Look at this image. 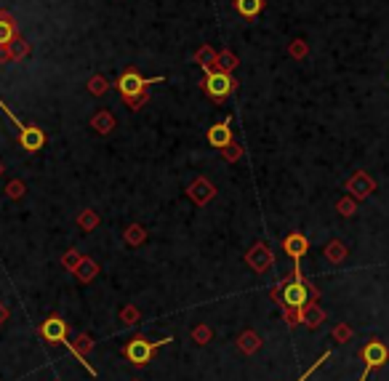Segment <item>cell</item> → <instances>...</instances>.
<instances>
[{
  "instance_id": "6da1fadb",
  "label": "cell",
  "mask_w": 389,
  "mask_h": 381,
  "mask_svg": "<svg viewBox=\"0 0 389 381\" xmlns=\"http://www.w3.org/2000/svg\"><path fill=\"white\" fill-rule=\"evenodd\" d=\"M272 296L280 301L288 312H302L304 307H309L312 288L302 280V269H299V264L293 267V280L283 282V285H280V291L275 288V291H272Z\"/></svg>"
},
{
  "instance_id": "7a4b0ae2",
  "label": "cell",
  "mask_w": 389,
  "mask_h": 381,
  "mask_svg": "<svg viewBox=\"0 0 389 381\" xmlns=\"http://www.w3.org/2000/svg\"><path fill=\"white\" fill-rule=\"evenodd\" d=\"M67 333H70V325H67V322H64L59 315H51V318H45V320H43V325H41V339L43 341H48V344H64V347H67V349L75 355V360L81 362L83 368H85V371L94 376L96 371H94V368H91V362L85 360L81 352L72 347V341H67Z\"/></svg>"
},
{
  "instance_id": "3957f363",
  "label": "cell",
  "mask_w": 389,
  "mask_h": 381,
  "mask_svg": "<svg viewBox=\"0 0 389 381\" xmlns=\"http://www.w3.org/2000/svg\"><path fill=\"white\" fill-rule=\"evenodd\" d=\"M163 78H152V81H144L139 72H134V70H128L120 75V81H118V91H120V96L128 101V107H134V110H139V104H142L147 96H149V85L152 83H160Z\"/></svg>"
},
{
  "instance_id": "277c9868",
  "label": "cell",
  "mask_w": 389,
  "mask_h": 381,
  "mask_svg": "<svg viewBox=\"0 0 389 381\" xmlns=\"http://www.w3.org/2000/svg\"><path fill=\"white\" fill-rule=\"evenodd\" d=\"M168 341H171L168 336H165V339H158V341H149V339H144V336H134V339L123 347V358L131 362V365L142 368V365H147V362L155 358V352H158L160 347H165Z\"/></svg>"
},
{
  "instance_id": "5b68a950",
  "label": "cell",
  "mask_w": 389,
  "mask_h": 381,
  "mask_svg": "<svg viewBox=\"0 0 389 381\" xmlns=\"http://www.w3.org/2000/svg\"><path fill=\"white\" fill-rule=\"evenodd\" d=\"M232 88H235V83L232 78L227 75V72H219V70H213V67H208L205 64V81H203V91L208 99L213 101H224L229 94H232Z\"/></svg>"
},
{
  "instance_id": "8992f818",
  "label": "cell",
  "mask_w": 389,
  "mask_h": 381,
  "mask_svg": "<svg viewBox=\"0 0 389 381\" xmlns=\"http://www.w3.org/2000/svg\"><path fill=\"white\" fill-rule=\"evenodd\" d=\"M360 358L366 362V368H363V373H360V379L357 381H368V376L373 371H379L384 362L389 360V349L387 344H381L379 339H370L366 347H363V352H360Z\"/></svg>"
},
{
  "instance_id": "52a82bcc",
  "label": "cell",
  "mask_w": 389,
  "mask_h": 381,
  "mask_svg": "<svg viewBox=\"0 0 389 381\" xmlns=\"http://www.w3.org/2000/svg\"><path fill=\"white\" fill-rule=\"evenodd\" d=\"M0 110H3L11 121L19 125V144L27 150V152H38V150H43V144H45V134H43L38 125H21L19 118L11 112V107H6L3 101H0Z\"/></svg>"
},
{
  "instance_id": "ba28073f",
  "label": "cell",
  "mask_w": 389,
  "mask_h": 381,
  "mask_svg": "<svg viewBox=\"0 0 389 381\" xmlns=\"http://www.w3.org/2000/svg\"><path fill=\"white\" fill-rule=\"evenodd\" d=\"M283 251L293 259V264H299L302 256H307L309 251V240L302 235V232H291L286 240H283Z\"/></svg>"
},
{
  "instance_id": "9c48e42d",
  "label": "cell",
  "mask_w": 389,
  "mask_h": 381,
  "mask_svg": "<svg viewBox=\"0 0 389 381\" xmlns=\"http://www.w3.org/2000/svg\"><path fill=\"white\" fill-rule=\"evenodd\" d=\"M232 118H224L222 123H216L213 128H208V141L213 147H229L232 144Z\"/></svg>"
},
{
  "instance_id": "30bf717a",
  "label": "cell",
  "mask_w": 389,
  "mask_h": 381,
  "mask_svg": "<svg viewBox=\"0 0 389 381\" xmlns=\"http://www.w3.org/2000/svg\"><path fill=\"white\" fill-rule=\"evenodd\" d=\"M17 38V21L11 14H6V11H0V48H6V45H11Z\"/></svg>"
},
{
  "instance_id": "8fae6325",
  "label": "cell",
  "mask_w": 389,
  "mask_h": 381,
  "mask_svg": "<svg viewBox=\"0 0 389 381\" xmlns=\"http://www.w3.org/2000/svg\"><path fill=\"white\" fill-rule=\"evenodd\" d=\"M235 8H238V14H240L243 19H253V17L262 14L264 0H235Z\"/></svg>"
},
{
  "instance_id": "7c38bea8",
  "label": "cell",
  "mask_w": 389,
  "mask_h": 381,
  "mask_svg": "<svg viewBox=\"0 0 389 381\" xmlns=\"http://www.w3.org/2000/svg\"><path fill=\"white\" fill-rule=\"evenodd\" d=\"M373 187H376V184H373V181H370L366 174H357V176H355V181H349V189H352L357 198H368Z\"/></svg>"
},
{
  "instance_id": "4fadbf2b",
  "label": "cell",
  "mask_w": 389,
  "mask_h": 381,
  "mask_svg": "<svg viewBox=\"0 0 389 381\" xmlns=\"http://www.w3.org/2000/svg\"><path fill=\"white\" fill-rule=\"evenodd\" d=\"M248 264H251V267H256V269H264L266 264H269V251H264L262 245H259V248H253V251L248 254Z\"/></svg>"
},
{
  "instance_id": "5bb4252c",
  "label": "cell",
  "mask_w": 389,
  "mask_h": 381,
  "mask_svg": "<svg viewBox=\"0 0 389 381\" xmlns=\"http://www.w3.org/2000/svg\"><path fill=\"white\" fill-rule=\"evenodd\" d=\"M328 358H330V352H323V355H320V360H317V362H312V368H309L307 373H304V376H302V379H299V381H307L309 376H312V373H315V371H317V368H320V365H323V362L328 360Z\"/></svg>"
},
{
  "instance_id": "9a60e30c",
  "label": "cell",
  "mask_w": 389,
  "mask_h": 381,
  "mask_svg": "<svg viewBox=\"0 0 389 381\" xmlns=\"http://www.w3.org/2000/svg\"><path fill=\"white\" fill-rule=\"evenodd\" d=\"M227 150H229V158H240V147H238V144H235V147H232V144H229V147H227Z\"/></svg>"
}]
</instances>
